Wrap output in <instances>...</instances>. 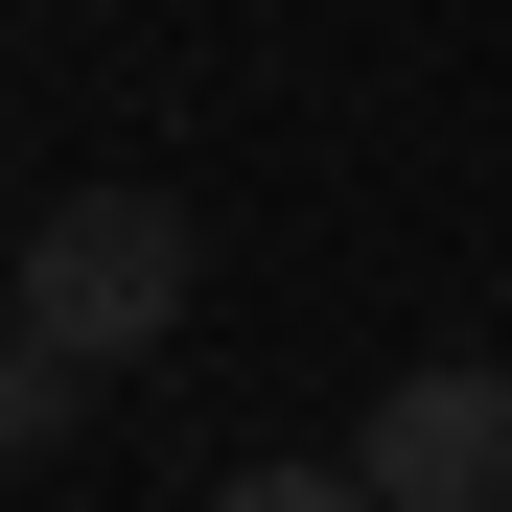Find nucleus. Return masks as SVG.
<instances>
[{"instance_id": "1", "label": "nucleus", "mask_w": 512, "mask_h": 512, "mask_svg": "<svg viewBox=\"0 0 512 512\" xmlns=\"http://www.w3.org/2000/svg\"><path fill=\"white\" fill-rule=\"evenodd\" d=\"M0 280H24V350H70V373H140L163 326H187V210H163V187H70L24 256H0Z\"/></svg>"}, {"instance_id": "2", "label": "nucleus", "mask_w": 512, "mask_h": 512, "mask_svg": "<svg viewBox=\"0 0 512 512\" xmlns=\"http://www.w3.org/2000/svg\"><path fill=\"white\" fill-rule=\"evenodd\" d=\"M350 489H373V512H512V373H489V350L396 373L373 443H350Z\"/></svg>"}, {"instance_id": "3", "label": "nucleus", "mask_w": 512, "mask_h": 512, "mask_svg": "<svg viewBox=\"0 0 512 512\" xmlns=\"http://www.w3.org/2000/svg\"><path fill=\"white\" fill-rule=\"evenodd\" d=\"M70 396H94L70 350H0V466H24V443H70Z\"/></svg>"}, {"instance_id": "4", "label": "nucleus", "mask_w": 512, "mask_h": 512, "mask_svg": "<svg viewBox=\"0 0 512 512\" xmlns=\"http://www.w3.org/2000/svg\"><path fill=\"white\" fill-rule=\"evenodd\" d=\"M210 512H373V489H350V466H233Z\"/></svg>"}, {"instance_id": "5", "label": "nucleus", "mask_w": 512, "mask_h": 512, "mask_svg": "<svg viewBox=\"0 0 512 512\" xmlns=\"http://www.w3.org/2000/svg\"><path fill=\"white\" fill-rule=\"evenodd\" d=\"M0 350H24V280H0Z\"/></svg>"}]
</instances>
